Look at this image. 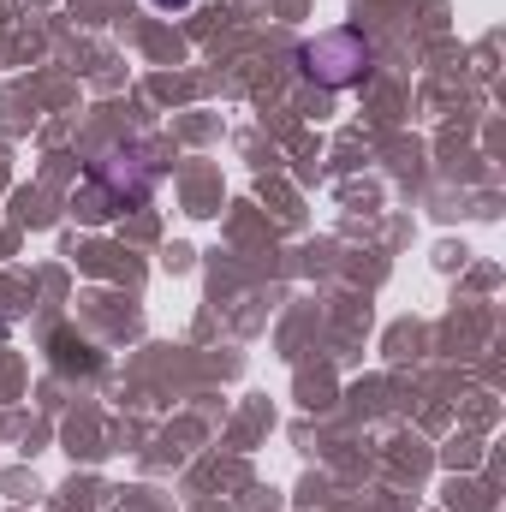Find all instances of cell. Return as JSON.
Segmentation results:
<instances>
[{
  "label": "cell",
  "mask_w": 506,
  "mask_h": 512,
  "mask_svg": "<svg viewBox=\"0 0 506 512\" xmlns=\"http://www.w3.org/2000/svg\"><path fill=\"white\" fill-rule=\"evenodd\" d=\"M149 6H161V12H185L191 0H149Z\"/></svg>",
  "instance_id": "6da1fadb"
}]
</instances>
